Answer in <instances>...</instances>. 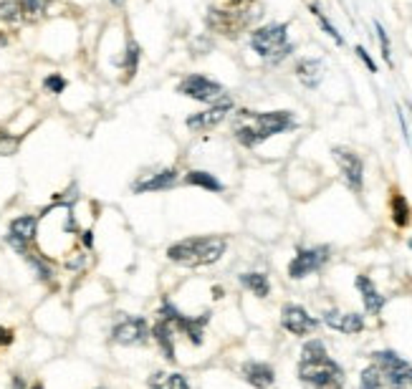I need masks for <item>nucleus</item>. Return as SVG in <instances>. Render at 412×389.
I'll list each match as a JSON object with an SVG mask.
<instances>
[{
    "label": "nucleus",
    "instance_id": "412c9836",
    "mask_svg": "<svg viewBox=\"0 0 412 389\" xmlns=\"http://www.w3.org/2000/svg\"><path fill=\"white\" fill-rule=\"evenodd\" d=\"M185 183L195 185V187H203V190H210V192H223V183H220L215 174L205 172V170H192V172H188Z\"/></svg>",
    "mask_w": 412,
    "mask_h": 389
},
{
    "label": "nucleus",
    "instance_id": "f704fd0d",
    "mask_svg": "<svg viewBox=\"0 0 412 389\" xmlns=\"http://www.w3.org/2000/svg\"><path fill=\"white\" fill-rule=\"evenodd\" d=\"M112 3H114L116 8H119V5H124V0H112Z\"/></svg>",
    "mask_w": 412,
    "mask_h": 389
},
{
    "label": "nucleus",
    "instance_id": "bb28decb",
    "mask_svg": "<svg viewBox=\"0 0 412 389\" xmlns=\"http://www.w3.org/2000/svg\"><path fill=\"white\" fill-rule=\"evenodd\" d=\"M137 66H140V46L134 41H129V46H127V56H124V71H127V76L137 74Z\"/></svg>",
    "mask_w": 412,
    "mask_h": 389
},
{
    "label": "nucleus",
    "instance_id": "4468645a",
    "mask_svg": "<svg viewBox=\"0 0 412 389\" xmlns=\"http://www.w3.org/2000/svg\"><path fill=\"white\" fill-rule=\"evenodd\" d=\"M175 183H177V170L167 167V170H162V172H155V174L142 177L140 183L132 185V190L137 192V195H142V192H155V190H170Z\"/></svg>",
    "mask_w": 412,
    "mask_h": 389
},
{
    "label": "nucleus",
    "instance_id": "a878e982",
    "mask_svg": "<svg viewBox=\"0 0 412 389\" xmlns=\"http://www.w3.org/2000/svg\"><path fill=\"white\" fill-rule=\"evenodd\" d=\"M392 217H395V223L400 225V228H404V225L410 223V205H407V200H404L402 195H395V198H392Z\"/></svg>",
    "mask_w": 412,
    "mask_h": 389
},
{
    "label": "nucleus",
    "instance_id": "9d476101",
    "mask_svg": "<svg viewBox=\"0 0 412 389\" xmlns=\"http://www.w3.org/2000/svg\"><path fill=\"white\" fill-rule=\"evenodd\" d=\"M36 228H38V220L34 215H21L10 223L8 245L18 250V256H25L31 250V243L36 241Z\"/></svg>",
    "mask_w": 412,
    "mask_h": 389
},
{
    "label": "nucleus",
    "instance_id": "20e7f679",
    "mask_svg": "<svg viewBox=\"0 0 412 389\" xmlns=\"http://www.w3.org/2000/svg\"><path fill=\"white\" fill-rule=\"evenodd\" d=\"M250 49L256 51L263 61H268V64H279V61H283L294 51V46L289 41L286 25L268 23L250 33Z\"/></svg>",
    "mask_w": 412,
    "mask_h": 389
},
{
    "label": "nucleus",
    "instance_id": "1a4fd4ad",
    "mask_svg": "<svg viewBox=\"0 0 412 389\" xmlns=\"http://www.w3.org/2000/svg\"><path fill=\"white\" fill-rule=\"evenodd\" d=\"M326 260H329V248H326V245H319V248H298V253L289 263V276L291 278H304V276L319 271Z\"/></svg>",
    "mask_w": 412,
    "mask_h": 389
},
{
    "label": "nucleus",
    "instance_id": "39448f33",
    "mask_svg": "<svg viewBox=\"0 0 412 389\" xmlns=\"http://www.w3.org/2000/svg\"><path fill=\"white\" fill-rule=\"evenodd\" d=\"M374 364L379 366L389 389H412V364H407L402 356H397L395 351H377Z\"/></svg>",
    "mask_w": 412,
    "mask_h": 389
},
{
    "label": "nucleus",
    "instance_id": "4be33fe9",
    "mask_svg": "<svg viewBox=\"0 0 412 389\" xmlns=\"http://www.w3.org/2000/svg\"><path fill=\"white\" fill-rule=\"evenodd\" d=\"M240 283H243L250 293H256L258 298H266L271 293V283H268L266 273H243L240 276Z\"/></svg>",
    "mask_w": 412,
    "mask_h": 389
},
{
    "label": "nucleus",
    "instance_id": "9b49d317",
    "mask_svg": "<svg viewBox=\"0 0 412 389\" xmlns=\"http://www.w3.org/2000/svg\"><path fill=\"white\" fill-rule=\"evenodd\" d=\"M334 159H337L339 170L344 174L346 185L352 187L355 192H362V180H364V165L359 155H355L352 149H344V147H334Z\"/></svg>",
    "mask_w": 412,
    "mask_h": 389
},
{
    "label": "nucleus",
    "instance_id": "2f4dec72",
    "mask_svg": "<svg viewBox=\"0 0 412 389\" xmlns=\"http://www.w3.org/2000/svg\"><path fill=\"white\" fill-rule=\"evenodd\" d=\"M357 56H359V58H362V61H364V64H367V68H370V71H377V64L372 61L370 53H367V51H364L362 46H357Z\"/></svg>",
    "mask_w": 412,
    "mask_h": 389
},
{
    "label": "nucleus",
    "instance_id": "473e14b6",
    "mask_svg": "<svg viewBox=\"0 0 412 389\" xmlns=\"http://www.w3.org/2000/svg\"><path fill=\"white\" fill-rule=\"evenodd\" d=\"M8 344H13V332L0 326V347H8Z\"/></svg>",
    "mask_w": 412,
    "mask_h": 389
},
{
    "label": "nucleus",
    "instance_id": "c756f323",
    "mask_svg": "<svg viewBox=\"0 0 412 389\" xmlns=\"http://www.w3.org/2000/svg\"><path fill=\"white\" fill-rule=\"evenodd\" d=\"M43 86H46V92H51V94H61L66 89V79L61 74H51V76H46Z\"/></svg>",
    "mask_w": 412,
    "mask_h": 389
},
{
    "label": "nucleus",
    "instance_id": "5701e85b",
    "mask_svg": "<svg viewBox=\"0 0 412 389\" xmlns=\"http://www.w3.org/2000/svg\"><path fill=\"white\" fill-rule=\"evenodd\" d=\"M0 21L3 23H21L23 21L21 0H0Z\"/></svg>",
    "mask_w": 412,
    "mask_h": 389
},
{
    "label": "nucleus",
    "instance_id": "7c9ffc66",
    "mask_svg": "<svg viewBox=\"0 0 412 389\" xmlns=\"http://www.w3.org/2000/svg\"><path fill=\"white\" fill-rule=\"evenodd\" d=\"M374 28H377V36H379V46H382V56H385V61H392V53H389V36L385 33V28L379 23H374Z\"/></svg>",
    "mask_w": 412,
    "mask_h": 389
},
{
    "label": "nucleus",
    "instance_id": "6e6552de",
    "mask_svg": "<svg viewBox=\"0 0 412 389\" xmlns=\"http://www.w3.org/2000/svg\"><path fill=\"white\" fill-rule=\"evenodd\" d=\"M147 339L149 326L142 316H122L112 329V341L122 347H140V344H147Z\"/></svg>",
    "mask_w": 412,
    "mask_h": 389
},
{
    "label": "nucleus",
    "instance_id": "0eeeda50",
    "mask_svg": "<svg viewBox=\"0 0 412 389\" xmlns=\"http://www.w3.org/2000/svg\"><path fill=\"white\" fill-rule=\"evenodd\" d=\"M177 92L182 96H188V99H195V101H203V104H218V101L225 99V89L220 86L218 81L213 79H207L203 74H190L185 76L177 86Z\"/></svg>",
    "mask_w": 412,
    "mask_h": 389
},
{
    "label": "nucleus",
    "instance_id": "72a5a7b5",
    "mask_svg": "<svg viewBox=\"0 0 412 389\" xmlns=\"http://www.w3.org/2000/svg\"><path fill=\"white\" fill-rule=\"evenodd\" d=\"M10 389H25L23 379H21V377H13V381H10Z\"/></svg>",
    "mask_w": 412,
    "mask_h": 389
},
{
    "label": "nucleus",
    "instance_id": "423d86ee",
    "mask_svg": "<svg viewBox=\"0 0 412 389\" xmlns=\"http://www.w3.org/2000/svg\"><path fill=\"white\" fill-rule=\"evenodd\" d=\"M159 319H165L172 329L182 332L195 347H200V344H203V329H205V323L210 321V314H203L200 319H192V316H185L180 308L172 306V304L165 298L162 306H159Z\"/></svg>",
    "mask_w": 412,
    "mask_h": 389
},
{
    "label": "nucleus",
    "instance_id": "a211bd4d",
    "mask_svg": "<svg viewBox=\"0 0 412 389\" xmlns=\"http://www.w3.org/2000/svg\"><path fill=\"white\" fill-rule=\"evenodd\" d=\"M357 289L362 293V301H364V308L370 311V314H379L382 306H385V296L374 289V283L367 278V276H357Z\"/></svg>",
    "mask_w": 412,
    "mask_h": 389
},
{
    "label": "nucleus",
    "instance_id": "f3484780",
    "mask_svg": "<svg viewBox=\"0 0 412 389\" xmlns=\"http://www.w3.org/2000/svg\"><path fill=\"white\" fill-rule=\"evenodd\" d=\"M296 76L306 89H316L324 79V64L319 58H304V61H298Z\"/></svg>",
    "mask_w": 412,
    "mask_h": 389
},
{
    "label": "nucleus",
    "instance_id": "f257e3e1",
    "mask_svg": "<svg viewBox=\"0 0 412 389\" xmlns=\"http://www.w3.org/2000/svg\"><path fill=\"white\" fill-rule=\"evenodd\" d=\"M298 379L306 389H344V369L326 354L324 341L311 339L301 349Z\"/></svg>",
    "mask_w": 412,
    "mask_h": 389
},
{
    "label": "nucleus",
    "instance_id": "4c0bfd02",
    "mask_svg": "<svg viewBox=\"0 0 412 389\" xmlns=\"http://www.w3.org/2000/svg\"><path fill=\"white\" fill-rule=\"evenodd\" d=\"M410 248H412V241H410Z\"/></svg>",
    "mask_w": 412,
    "mask_h": 389
},
{
    "label": "nucleus",
    "instance_id": "393cba45",
    "mask_svg": "<svg viewBox=\"0 0 412 389\" xmlns=\"http://www.w3.org/2000/svg\"><path fill=\"white\" fill-rule=\"evenodd\" d=\"M359 389H385V377H382V372H379L377 364L367 366V369L362 372Z\"/></svg>",
    "mask_w": 412,
    "mask_h": 389
},
{
    "label": "nucleus",
    "instance_id": "ddd939ff",
    "mask_svg": "<svg viewBox=\"0 0 412 389\" xmlns=\"http://www.w3.org/2000/svg\"><path fill=\"white\" fill-rule=\"evenodd\" d=\"M231 109H233L231 99L218 101L213 109H205V111H200V114L188 116V126L190 129H195V132H207V129H213V126L220 124L225 116H228Z\"/></svg>",
    "mask_w": 412,
    "mask_h": 389
},
{
    "label": "nucleus",
    "instance_id": "6ab92c4d",
    "mask_svg": "<svg viewBox=\"0 0 412 389\" xmlns=\"http://www.w3.org/2000/svg\"><path fill=\"white\" fill-rule=\"evenodd\" d=\"M172 334H175V329L165 321V319H159V321L155 323V329L149 332V336H155L157 347H159V351H162V356H165L167 362H175V341H172Z\"/></svg>",
    "mask_w": 412,
    "mask_h": 389
},
{
    "label": "nucleus",
    "instance_id": "7ed1b4c3",
    "mask_svg": "<svg viewBox=\"0 0 412 389\" xmlns=\"http://www.w3.org/2000/svg\"><path fill=\"white\" fill-rule=\"evenodd\" d=\"M225 248H228V243L220 235H200V238H185V241L170 245L167 258L180 265H188V268H200V265L220 260Z\"/></svg>",
    "mask_w": 412,
    "mask_h": 389
},
{
    "label": "nucleus",
    "instance_id": "cd10ccee",
    "mask_svg": "<svg viewBox=\"0 0 412 389\" xmlns=\"http://www.w3.org/2000/svg\"><path fill=\"white\" fill-rule=\"evenodd\" d=\"M18 144H21L18 137H13V134L0 129V157H10V155H16Z\"/></svg>",
    "mask_w": 412,
    "mask_h": 389
},
{
    "label": "nucleus",
    "instance_id": "dca6fc26",
    "mask_svg": "<svg viewBox=\"0 0 412 389\" xmlns=\"http://www.w3.org/2000/svg\"><path fill=\"white\" fill-rule=\"evenodd\" d=\"M243 377H246L248 384H253L256 389H268L276 379V374L268 364L263 362H248L243 364Z\"/></svg>",
    "mask_w": 412,
    "mask_h": 389
},
{
    "label": "nucleus",
    "instance_id": "c85d7f7f",
    "mask_svg": "<svg viewBox=\"0 0 412 389\" xmlns=\"http://www.w3.org/2000/svg\"><path fill=\"white\" fill-rule=\"evenodd\" d=\"M311 13H313V16H316V21H319V25H322L324 31H326V33H329L331 38H334V41H337L339 46H342V43H344V38H342V36H339L337 28H334V25L329 23V18L324 16V13H322V10H319V8H316V5H311Z\"/></svg>",
    "mask_w": 412,
    "mask_h": 389
},
{
    "label": "nucleus",
    "instance_id": "aec40b11",
    "mask_svg": "<svg viewBox=\"0 0 412 389\" xmlns=\"http://www.w3.org/2000/svg\"><path fill=\"white\" fill-rule=\"evenodd\" d=\"M149 389H190L185 374L180 372H155L147 379Z\"/></svg>",
    "mask_w": 412,
    "mask_h": 389
},
{
    "label": "nucleus",
    "instance_id": "2eb2a0df",
    "mask_svg": "<svg viewBox=\"0 0 412 389\" xmlns=\"http://www.w3.org/2000/svg\"><path fill=\"white\" fill-rule=\"evenodd\" d=\"M324 323L342 334H359L364 329V316L359 314H342V311H326Z\"/></svg>",
    "mask_w": 412,
    "mask_h": 389
},
{
    "label": "nucleus",
    "instance_id": "f8f14e48",
    "mask_svg": "<svg viewBox=\"0 0 412 389\" xmlns=\"http://www.w3.org/2000/svg\"><path fill=\"white\" fill-rule=\"evenodd\" d=\"M281 323H283V329L291 332L294 336H306V334H311L319 321L309 316L304 306H296V304H286L283 311H281Z\"/></svg>",
    "mask_w": 412,
    "mask_h": 389
},
{
    "label": "nucleus",
    "instance_id": "f03ea898",
    "mask_svg": "<svg viewBox=\"0 0 412 389\" xmlns=\"http://www.w3.org/2000/svg\"><path fill=\"white\" fill-rule=\"evenodd\" d=\"M294 126V116L291 111H238L235 114V124H233V134L240 144L246 147H256L261 142L271 139L273 134H281Z\"/></svg>",
    "mask_w": 412,
    "mask_h": 389
},
{
    "label": "nucleus",
    "instance_id": "c9c22d12",
    "mask_svg": "<svg viewBox=\"0 0 412 389\" xmlns=\"http://www.w3.org/2000/svg\"><path fill=\"white\" fill-rule=\"evenodd\" d=\"M31 389H43V384H41V381H36V384H34Z\"/></svg>",
    "mask_w": 412,
    "mask_h": 389
},
{
    "label": "nucleus",
    "instance_id": "e433bc0d",
    "mask_svg": "<svg viewBox=\"0 0 412 389\" xmlns=\"http://www.w3.org/2000/svg\"><path fill=\"white\" fill-rule=\"evenodd\" d=\"M233 3H235V5H238V3H243V0H233Z\"/></svg>",
    "mask_w": 412,
    "mask_h": 389
},
{
    "label": "nucleus",
    "instance_id": "b1692460",
    "mask_svg": "<svg viewBox=\"0 0 412 389\" xmlns=\"http://www.w3.org/2000/svg\"><path fill=\"white\" fill-rule=\"evenodd\" d=\"M51 0H21V8H23V21H38L43 18V13L49 10Z\"/></svg>",
    "mask_w": 412,
    "mask_h": 389
}]
</instances>
